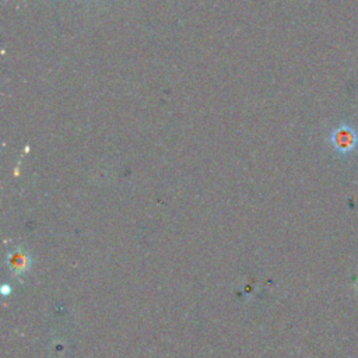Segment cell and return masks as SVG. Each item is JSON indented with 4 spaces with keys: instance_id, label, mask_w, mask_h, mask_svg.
<instances>
[{
    "instance_id": "6da1fadb",
    "label": "cell",
    "mask_w": 358,
    "mask_h": 358,
    "mask_svg": "<svg viewBox=\"0 0 358 358\" xmlns=\"http://www.w3.org/2000/svg\"><path fill=\"white\" fill-rule=\"evenodd\" d=\"M331 141H333V144L336 145L337 150L347 151L354 145V141H355L354 131L348 130L347 127H340L333 133Z\"/></svg>"
},
{
    "instance_id": "7a4b0ae2",
    "label": "cell",
    "mask_w": 358,
    "mask_h": 358,
    "mask_svg": "<svg viewBox=\"0 0 358 358\" xmlns=\"http://www.w3.org/2000/svg\"><path fill=\"white\" fill-rule=\"evenodd\" d=\"M25 260H27V257L21 256V255L14 256V257H13V267H14L15 270H22V268L25 267Z\"/></svg>"
}]
</instances>
